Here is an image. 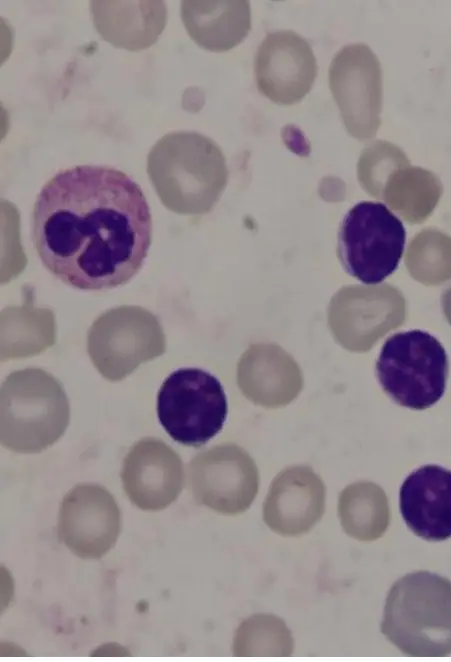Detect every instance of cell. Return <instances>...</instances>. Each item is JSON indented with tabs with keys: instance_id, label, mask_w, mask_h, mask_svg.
<instances>
[{
	"instance_id": "6da1fadb",
	"label": "cell",
	"mask_w": 451,
	"mask_h": 662,
	"mask_svg": "<svg viewBox=\"0 0 451 662\" xmlns=\"http://www.w3.org/2000/svg\"><path fill=\"white\" fill-rule=\"evenodd\" d=\"M32 239L43 265L81 290L116 288L141 269L152 217L141 187L109 166L58 172L34 203Z\"/></svg>"
},
{
	"instance_id": "7a4b0ae2",
	"label": "cell",
	"mask_w": 451,
	"mask_h": 662,
	"mask_svg": "<svg viewBox=\"0 0 451 662\" xmlns=\"http://www.w3.org/2000/svg\"><path fill=\"white\" fill-rule=\"evenodd\" d=\"M147 172L161 202L179 214L208 212L223 192L228 174L218 145L192 131L160 138L149 152Z\"/></svg>"
},
{
	"instance_id": "3957f363",
	"label": "cell",
	"mask_w": 451,
	"mask_h": 662,
	"mask_svg": "<svg viewBox=\"0 0 451 662\" xmlns=\"http://www.w3.org/2000/svg\"><path fill=\"white\" fill-rule=\"evenodd\" d=\"M381 631L408 656L451 654V582L428 571L400 578L386 599Z\"/></svg>"
},
{
	"instance_id": "277c9868",
	"label": "cell",
	"mask_w": 451,
	"mask_h": 662,
	"mask_svg": "<svg viewBox=\"0 0 451 662\" xmlns=\"http://www.w3.org/2000/svg\"><path fill=\"white\" fill-rule=\"evenodd\" d=\"M69 414L52 375L38 368L13 372L1 386V443L15 452H41L63 435Z\"/></svg>"
},
{
	"instance_id": "5b68a950",
	"label": "cell",
	"mask_w": 451,
	"mask_h": 662,
	"mask_svg": "<svg viewBox=\"0 0 451 662\" xmlns=\"http://www.w3.org/2000/svg\"><path fill=\"white\" fill-rule=\"evenodd\" d=\"M375 368L384 392L403 407L424 410L445 393L448 356L437 338L426 331L409 330L390 336Z\"/></svg>"
},
{
	"instance_id": "8992f818",
	"label": "cell",
	"mask_w": 451,
	"mask_h": 662,
	"mask_svg": "<svg viewBox=\"0 0 451 662\" xmlns=\"http://www.w3.org/2000/svg\"><path fill=\"white\" fill-rule=\"evenodd\" d=\"M405 240L401 220L386 205L361 201L341 222L338 258L352 277L367 285L378 284L397 269Z\"/></svg>"
},
{
	"instance_id": "52a82bcc",
	"label": "cell",
	"mask_w": 451,
	"mask_h": 662,
	"mask_svg": "<svg viewBox=\"0 0 451 662\" xmlns=\"http://www.w3.org/2000/svg\"><path fill=\"white\" fill-rule=\"evenodd\" d=\"M227 398L219 380L199 368H181L163 382L157 415L178 443L200 447L217 435L226 420Z\"/></svg>"
},
{
	"instance_id": "ba28073f",
	"label": "cell",
	"mask_w": 451,
	"mask_h": 662,
	"mask_svg": "<svg viewBox=\"0 0 451 662\" xmlns=\"http://www.w3.org/2000/svg\"><path fill=\"white\" fill-rule=\"evenodd\" d=\"M87 345L101 375L119 381L141 363L161 355L165 351V336L151 312L138 306H121L94 321Z\"/></svg>"
},
{
	"instance_id": "9c48e42d",
	"label": "cell",
	"mask_w": 451,
	"mask_h": 662,
	"mask_svg": "<svg viewBox=\"0 0 451 662\" xmlns=\"http://www.w3.org/2000/svg\"><path fill=\"white\" fill-rule=\"evenodd\" d=\"M329 86L347 131L363 140L375 136L383 105L379 59L365 44L344 46L329 67Z\"/></svg>"
},
{
	"instance_id": "30bf717a",
	"label": "cell",
	"mask_w": 451,
	"mask_h": 662,
	"mask_svg": "<svg viewBox=\"0 0 451 662\" xmlns=\"http://www.w3.org/2000/svg\"><path fill=\"white\" fill-rule=\"evenodd\" d=\"M121 529L112 495L96 484H79L65 495L58 518V537L76 556L97 559L115 544Z\"/></svg>"
},
{
	"instance_id": "8fae6325",
	"label": "cell",
	"mask_w": 451,
	"mask_h": 662,
	"mask_svg": "<svg viewBox=\"0 0 451 662\" xmlns=\"http://www.w3.org/2000/svg\"><path fill=\"white\" fill-rule=\"evenodd\" d=\"M259 91L281 105L299 102L312 88L317 63L309 43L290 30L271 32L254 59Z\"/></svg>"
},
{
	"instance_id": "7c38bea8",
	"label": "cell",
	"mask_w": 451,
	"mask_h": 662,
	"mask_svg": "<svg viewBox=\"0 0 451 662\" xmlns=\"http://www.w3.org/2000/svg\"><path fill=\"white\" fill-rule=\"evenodd\" d=\"M121 479L128 498L138 508L157 511L180 493L183 467L178 455L164 442L145 438L126 455Z\"/></svg>"
},
{
	"instance_id": "4fadbf2b",
	"label": "cell",
	"mask_w": 451,
	"mask_h": 662,
	"mask_svg": "<svg viewBox=\"0 0 451 662\" xmlns=\"http://www.w3.org/2000/svg\"><path fill=\"white\" fill-rule=\"evenodd\" d=\"M401 515L409 529L429 541L451 537V470L439 465L415 469L399 492Z\"/></svg>"
},
{
	"instance_id": "5bb4252c",
	"label": "cell",
	"mask_w": 451,
	"mask_h": 662,
	"mask_svg": "<svg viewBox=\"0 0 451 662\" xmlns=\"http://www.w3.org/2000/svg\"><path fill=\"white\" fill-rule=\"evenodd\" d=\"M93 23L102 38L130 51L151 46L167 19L162 1H91Z\"/></svg>"
},
{
	"instance_id": "9a60e30c",
	"label": "cell",
	"mask_w": 451,
	"mask_h": 662,
	"mask_svg": "<svg viewBox=\"0 0 451 662\" xmlns=\"http://www.w3.org/2000/svg\"><path fill=\"white\" fill-rule=\"evenodd\" d=\"M181 18L190 37L215 52L235 47L251 28L248 1H183Z\"/></svg>"
},
{
	"instance_id": "2e32d148",
	"label": "cell",
	"mask_w": 451,
	"mask_h": 662,
	"mask_svg": "<svg viewBox=\"0 0 451 662\" xmlns=\"http://www.w3.org/2000/svg\"><path fill=\"white\" fill-rule=\"evenodd\" d=\"M238 463L236 454L229 447H217L198 455L190 465L194 497L223 513L239 510Z\"/></svg>"
},
{
	"instance_id": "e0dca14e",
	"label": "cell",
	"mask_w": 451,
	"mask_h": 662,
	"mask_svg": "<svg viewBox=\"0 0 451 662\" xmlns=\"http://www.w3.org/2000/svg\"><path fill=\"white\" fill-rule=\"evenodd\" d=\"M54 340L55 324L50 310L20 307L2 312V361L37 354Z\"/></svg>"
},
{
	"instance_id": "ac0fdd59",
	"label": "cell",
	"mask_w": 451,
	"mask_h": 662,
	"mask_svg": "<svg viewBox=\"0 0 451 662\" xmlns=\"http://www.w3.org/2000/svg\"><path fill=\"white\" fill-rule=\"evenodd\" d=\"M440 194V183L432 173L411 168L392 175L386 200L408 220L419 221L432 211Z\"/></svg>"
},
{
	"instance_id": "d6986e66",
	"label": "cell",
	"mask_w": 451,
	"mask_h": 662,
	"mask_svg": "<svg viewBox=\"0 0 451 662\" xmlns=\"http://www.w3.org/2000/svg\"><path fill=\"white\" fill-rule=\"evenodd\" d=\"M404 163H407V159L397 146L386 141H376L362 153L359 178L368 191L377 196L387 171Z\"/></svg>"
}]
</instances>
